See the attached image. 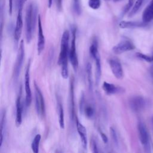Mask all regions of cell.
<instances>
[{
  "label": "cell",
  "mask_w": 153,
  "mask_h": 153,
  "mask_svg": "<svg viewBox=\"0 0 153 153\" xmlns=\"http://www.w3.org/2000/svg\"><path fill=\"white\" fill-rule=\"evenodd\" d=\"M75 98H74V78L72 76L70 80L69 86V112L70 119L71 121H75Z\"/></svg>",
  "instance_id": "13"
},
{
  "label": "cell",
  "mask_w": 153,
  "mask_h": 153,
  "mask_svg": "<svg viewBox=\"0 0 153 153\" xmlns=\"http://www.w3.org/2000/svg\"><path fill=\"white\" fill-rule=\"evenodd\" d=\"M147 25V23L144 22L135 21H121L119 23V26L122 29H134L143 27Z\"/></svg>",
  "instance_id": "18"
},
{
  "label": "cell",
  "mask_w": 153,
  "mask_h": 153,
  "mask_svg": "<svg viewBox=\"0 0 153 153\" xmlns=\"http://www.w3.org/2000/svg\"><path fill=\"white\" fill-rule=\"evenodd\" d=\"M152 59H153V55H152Z\"/></svg>",
  "instance_id": "42"
},
{
  "label": "cell",
  "mask_w": 153,
  "mask_h": 153,
  "mask_svg": "<svg viewBox=\"0 0 153 153\" xmlns=\"http://www.w3.org/2000/svg\"><path fill=\"white\" fill-rule=\"evenodd\" d=\"M41 139V134H37L35 136L33 139L32 140V143H31V148H32V151L34 153L38 152Z\"/></svg>",
  "instance_id": "23"
},
{
  "label": "cell",
  "mask_w": 153,
  "mask_h": 153,
  "mask_svg": "<svg viewBox=\"0 0 153 153\" xmlns=\"http://www.w3.org/2000/svg\"><path fill=\"white\" fill-rule=\"evenodd\" d=\"M104 1H109L110 0H104Z\"/></svg>",
  "instance_id": "40"
},
{
  "label": "cell",
  "mask_w": 153,
  "mask_h": 153,
  "mask_svg": "<svg viewBox=\"0 0 153 153\" xmlns=\"http://www.w3.org/2000/svg\"><path fill=\"white\" fill-rule=\"evenodd\" d=\"M153 20V0H151L145 8L142 14V21L149 23Z\"/></svg>",
  "instance_id": "20"
},
{
  "label": "cell",
  "mask_w": 153,
  "mask_h": 153,
  "mask_svg": "<svg viewBox=\"0 0 153 153\" xmlns=\"http://www.w3.org/2000/svg\"><path fill=\"white\" fill-rule=\"evenodd\" d=\"M72 31V40L71 47L69 49V59L70 62L72 66L73 69L76 71L78 67V59L76 50V28L75 26H73L71 28Z\"/></svg>",
  "instance_id": "5"
},
{
  "label": "cell",
  "mask_w": 153,
  "mask_h": 153,
  "mask_svg": "<svg viewBox=\"0 0 153 153\" xmlns=\"http://www.w3.org/2000/svg\"><path fill=\"white\" fill-rule=\"evenodd\" d=\"M91 148H92V151L93 152H99V149H98V146H97V143L96 142L95 140L94 139H92L91 140Z\"/></svg>",
  "instance_id": "31"
},
{
  "label": "cell",
  "mask_w": 153,
  "mask_h": 153,
  "mask_svg": "<svg viewBox=\"0 0 153 153\" xmlns=\"http://www.w3.org/2000/svg\"><path fill=\"white\" fill-rule=\"evenodd\" d=\"M62 1L63 0H56V7L59 11H61L62 9Z\"/></svg>",
  "instance_id": "34"
},
{
  "label": "cell",
  "mask_w": 153,
  "mask_h": 153,
  "mask_svg": "<svg viewBox=\"0 0 153 153\" xmlns=\"http://www.w3.org/2000/svg\"><path fill=\"white\" fill-rule=\"evenodd\" d=\"M150 74H151V78L152 80V82H153V65L151 66V70H150Z\"/></svg>",
  "instance_id": "36"
},
{
  "label": "cell",
  "mask_w": 153,
  "mask_h": 153,
  "mask_svg": "<svg viewBox=\"0 0 153 153\" xmlns=\"http://www.w3.org/2000/svg\"><path fill=\"white\" fill-rule=\"evenodd\" d=\"M1 141H0V148H1L4 137L5 131V125H6V111L3 109L1 112Z\"/></svg>",
  "instance_id": "21"
},
{
  "label": "cell",
  "mask_w": 153,
  "mask_h": 153,
  "mask_svg": "<svg viewBox=\"0 0 153 153\" xmlns=\"http://www.w3.org/2000/svg\"><path fill=\"white\" fill-rule=\"evenodd\" d=\"M88 4L91 9L97 10L101 6V1L100 0H88Z\"/></svg>",
  "instance_id": "27"
},
{
  "label": "cell",
  "mask_w": 153,
  "mask_h": 153,
  "mask_svg": "<svg viewBox=\"0 0 153 153\" xmlns=\"http://www.w3.org/2000/svg\"><path fill=\"white\" fill-rule=\"evenodd\" d=\"M53 4V0H48V8H51Z\"/></svg>",
  "instance_id": "37"
},
{
  "label": "cell",
  "mask_w": 153,
  "mask_h": 153,
  "mask_svg": "<svg viewBox=\"0 0 153 153\" xmlns=\"http://www.w3.org/2000/svg\"><path fill=\"white\" fill-rule=\"evenodd\" d=\"M99 133H100V135L101 136V138L103 140V142L105 143H107L108 142V138L107 137V136L105 134V133L101 130L100 129L99 130Z\"/></svg>",
  "instance_id": "32"
},
{
  "label": "cell",
  "mask_w": 153,
  "mask_h": 153,
  "mask_svg": "<svg viewBox=\"0 0 153 153\" xmlns=\"http://www.w3.org/2000/svg\"><path fill=\"white\" fill-rule=\"evenodd\" d=\"M57 99V109L59 115V123L60 127L62 129L65 128V118H64V111L63 104L60 97L59 95L56 96Z\"/></svg>",
  "instance_id": "19"
},
{
  "label": "cell",
  "mask_w": 153,
  "mask_h": 153,
  "mask_svg": "<svg viewBox=\"0 0 153 153\" xmlns=\"http://www.w3.org/2000/svg\"><path fill=\"white\" fill-rule=\"evenodd\" d=\"M86 72L87 76V80L88 82V88L90 91L93 90V80L91 74V65L90 63H87L86 65Z\"/></svg>",
  "instance_id": "24"
},
{
  "label": "cell",
  "mask_w": 153,
  "mask_h": 153,
  "mask_svg": "<svg viewBox=\"0 0 153 153\" xmlns=\"http://www.w3.org/2000/svg\"><path fill=\"white\" fill-rule=\"evenodd\" d=\"M130 109L134 112H139L142 111L146 105L145 99L140 96L131 97L128 101Z\"/></svg>",
  "instance_id": "11"
},
{
  "label": "cell",
  "mask_w": 153,
  "mask_h": 153,
  "mask_svg": "<svg viewBox=\"0 0 153 153\" xmlns=\"http://www.w3.org/2000/svg\"><path fill=\"white\" fill-rule=\"evenodd\" d=\"M102 88L107 95H112L123 93L124 90L123 87L116 85L114 84L104 81L102 84Z\"/></svg>",
  "instance_id": "16"
},
{
  "label": "cell",
  "mask_w": 153,
  "mask_h": 153,
  "mask_svg": "<svg viewBox=\"0 0 153 153\" xmlns=\"http://www.w3.org/2000/svg\"><path fill=\"white\" fill-rule=\"evenodd\" d=\"M25 57V47L23 40H21L15 62L14 69H13V79L14 81H16L20 75V73L22 69L23 60Z\"/></svg>",
  "instance_id": "6"
},
{
  "label": "cell",
  "mask_w": 153,
  "mask_h": 153,
  "mask_svg": "<svg viewBox=\"0 0 153 153\" xmlns=\"http://www.w3.org/2000/svg\"><path fill=\"white\" fill-rule=\"evenodd\" d=\"M22 1H23V2H24V3H25V2H26V1H27V0H22Z\"/></svg>",
  "instance_id": "38"
},
{
  "label": "cell",
  "mask_w": 153,
  "mask_h": 153,
  "mask_svg": "<svg viewBox=\"0 0 153 153\" xmlns=\"http://www.w3.org/2000/svg\"><path fill=\"white\" fill-rule=\"evenodd\" d=\"M35 88V108L37 115L43 118L45 115V104L44 96L41 91L40 88L36 82H34Z\"/></svg>",
  "instance_id": "4"
},
{
  "label": "cell",
  "mask_w": 153,
  "mask_h": 153,
  "mask_svg": "<svg viewBox=\"0 0 153 153\" xmlns=\"http://www.w3.org/2000/svg\"><path fill=\"white\" fill-rule=\"evenodd\" d=\"M120 1V0H114V2H117V1Z\"/></svg>",
  "instance_id": "39"
},
{
  "label": "cell",
  "mask_w": 153,
  "mask_h": 153,
  "mask_svg": "<svg viewBox=\"0 0 153 153\" xmlns=\"http://www.w3.org/2000/svg\"><path fill=\"white\" fill-rule=\"evenodd\" d=\"M16 112L15 123L16 127H19L22 123V115L23 111V106L22 101V87H20V91L16 101Z\"/></svg>",
  "instance_id": "14"
},
{
  "label": "cell",
  "mask_w": 153,
  "mask_h": 153,
  "mask_svg": "<svg viewBox=\"0 0 153 153\" xmlns=\"http://www.w3.org/2000/svg\"><path fill=\"white\" fill-rule=\"evenodd\" d=\"M13 11V0H8V11L10 15H11Z\"/></svg>",
  "instance_id": "35"
},
{
  "label": "cell",
  "mask_w": 153,
  "mask_h": 153,
  "mask_svg": "<svg viewBox=\"0 0 153 153\" xmlns=\"http://www.w3.org/2000/svg\"><path fill=\"white\" fill-rule=\"evenodd\" d=\"M38 42H37V52L38 54H40L45 47V36L43 32L41 19L39 15L38 16Z\"/></svg>",
  "instance_id": "15"
},
{
  "label": "cell",
  "mask_w": 153,
  "mask_h": 153,
  "mask_svg": "<svg viewBox=\"0 0 153 153\" xmlns=\"http://www.w3.org/2000/svg\"><path fill=\"white\" fill-rule=\"evenodd\" d=\"M152 123H153V118H152Z\"/></svg>",
  "instance_id": "41"
},
{
  "label": "cell",
  "mask_w": 153,
  "mask_h": 153,
  "mask_svg": "<svg viewBox=\"0 0 153 153\" xmlns=\"http://www.w3.org/2000/svg\"><path fill=\"white\" fill-rule=\"evenodd\" d=\"M38 16L37 5L33 2L28 4L26 10L25 16L26 39L27 43H30L32 40Z\"/></svg>",
  "instance_id": "2"
},
{
  "label": "cell",
  "mask_w": 153,
  "mask_h": 153,
  "mask_svg": "<svg viewBox=\"0 0 153 153\" xmlns=\"http://www.w3.org/2000/svg\"><path fill=\"white\" fill-rule=\"evenodd\" d=\"M89 53L91 57L94 59L96 65V84L97 85L101 77V62L100 57L98 50V44L96 39H93L89 48Z\"/></svg>",
  "instance_id": "3"
},
{
  "label": "cell",
  "mask_w": 153,
  "mask_h": 153,
  "mask_svg": "<svg viewBox=\"0 0 153 153\" xmlns=\"http://www.w3.org/2000/svg\"><path fill=\"white\" fill-rule=\"evenodd\" d=\"M23 1L22 0H19L18 2V12L16 18V27L14 31V39L16 43H17L20 38L23 26Z\"/></svg>",
  "instance_id": "8"
},
{
  "label": "cell",
  "mask_w": 153,
  "mask_h": 153,
  "mask_svg": "<svg viewBox=\"0 0 153 153\" xmlns=\"http://www.w3.org/2000/svg\"><path fill=\"white\" fill-rule=\"evenodd\" d=\"M135 47L133 42L128 39H124L120 41L117 45L114 46L112 50L116 54H121L125 52L133 50Z\"/></svg>",
  "instance_id": "10"
},
{
  "label": "cell",
  "mask_w": 153,
  "mask_h": 153,
  "mask_svg": "<svg viewBox=\"0 0 153 153\" xmlns=\"http://www.w3.org/2000/svg\"><path fill=\"white\" fill-rule=\"evenodd\" d=\"M84 94L82 93L81 96V99H80V102H79V109H80V111H83L84 110V102H85V100H84Z\"/></svg>",
  "instance_id": "33"
},
{
  "label": "cell",
  "mask_w": 153,
  "mask_h": 153,
  "mask_svg": "<svg viewBox=\"0 0 153 153\" xmlns=\"http://www.w3.org/2000/svg\"><path fill=\"white\" fill-rule=\"evenodd\" d=\"M137 129H138L139 140L141 144L142 145L145 151L146 152H150L151 145H150L149 134L145 124L142 121H139L138 122Z\"/></svg>",
  "instance_id": "7"
},
{
  "label": "cell",
  "mask_w": 153,
  "mask_h": 153,
  "mask_svg": "<svg viewBox=\"0 0 153 153\" xmlns=\"http://www.w3.org/2000/svg\"><path fill=\"white\" fill-rule=\"evenodd\" d=\"M85 117L88 118H91L94 115V109L93 107L90 105H87L85 106L83 110Z\"/></svg>",
  "instance_id": "26"
},
{
  "label": "cell",
  "mask_w": 153,
  "mask_h": 153,
  "mask_svg": "<svg viewBox=\"0 0 153 153\" xmlns=\"http://www.w3.org/2000/svg\"><path fill=\"white\" fill-rule=\"evenodd\" d=\"M69 32L65 30L62 35L60 42V50L58 59V63L61 66V75L63 78L67 79L68 77V60L69 58Z\"/></svg>",
  "instance_id": "1"
},
{
  "label": "cell",
  "mask_w": 153,
  "mask_h": 153,
  "mask_svg": "<svg viewBox=\"0 0 153 153\" xmlns=\"http://www.w3.org/2000/svg\"><path fill=\"white\" fill-rule=\"evenodd\" d=\"M136 0H128L127 4L126 5V6L124 7V9L122 11V13H121V15L122 16H124L126 13H127L131 8H133L134 3H135V1Z\"/></svg>",
  "instance_id": "28"
},
{
  "label": "cell",
  "mask_w": 153,
  "mask_h": 153,
  "mask_svg": "<svg viewBox=\"0 0 153 153\" xmlns=\"http://www.w3.org/2000/svg\"><path fill=\"white\" fill-rule=\"evenodd\" d=\"M136 56L138 58L143 59L145 61H146L148 62H153V59L152 56H149L148 55L142 54L141 53H137Z\"/></svg>",
  "instance_id": "30"
},
{
  "label": "cell",
  "mask_w": 153,
  "mask_h": 153,
  "mask_svg": "<svg viewBox=\"0 0 153 153\" xmlns=\"http://www.w3.org/2000/svg\"><path fill=\"white\" fill-rule=\"evenodd\" d=\"M108 63L114 76L117 79H122L123 78L124 73L123 67L120 62L117 59L111 58L108 60Z\"/></svg>",
  "instance_id": "12"
},
{
  "label": "cell",
  "mask_w": 153,
  "mask_h": 153,
  "mask_svg": "<svg viewBox=\"0 0 153 153\" xmlns=\"http://www.w3.org/2000/svg\"><path fill=\"white\" fill-rule=\"evenodd\" d=\"M30 60H29L25 74V104L29 106L32 100V95L30 85Z\"/></svg>",
  "instance_id": "9"
},
{
  "label": "cell",
  "mask_w": 153,
  "mask_h": 153,
  "mask_svg": "<svg viewBox=\"0 0 153 153\" xmlns=\"http://www.w3.org/2000/svg\"><path fill=\"white\" fill-rule=\"evenodd\" d=\"M75 123H76V130L78 133V134L79 136L81 142L82 143V146L84 148V149L87 148V130L85 127L81 123V122L79 121L78 118L76 116L75 117Z\"/></svg>",
  "instance_id": "17"
},
{
  "label": "cell",
  "mask_w": 153,
  "mask_h": 153,
  "mask_svg": "<svg viewBox=\"0 0 153 153\" xmlns=\"http://www.w3.org/2000/svg\"><path fill=\"white\" fill-rule=\"evenodd\" d=\"M143 1L144 0H136V1L133 8H131V10H130V11L128 13V16L129 17L133 16L134 15H135L137 13V12L139 11V10L141 7V6L143 2Z\"/></svg>",
  "instance_id": "25"
},
{
  "label": "cell",
  "mask_w": 153,
  "mask_h": 153,
  "mask_svg": "<svg viewBox=\"0 0 153 153\" xmlns=\"http://www.w3.org/2000/svg\"><path fill=\"white\" fill-rule=\"evenodd\" d=\"M109 130H110V133H111L112 139L114 144H115L117 146H118V136H117V132H116L115 128H113L112 127H111L109 128Z\"/></svg>",
  "instance_id": "29"
},
{
  "label": "cell",
  "mask_w": 153,
  "mask_h": 153,
  "mask_svg": "<svg viewBox=\"0 0 153 153\" xmlns=\"http://www.w3.org/2000/svg\"><path fill=\"white\" fill-rule=\"evenodd\" d=\"M72 8L76 15L79 16L82 13L81 0H72Z\"/></svg>",
  "instance_id": "22"
}]
</instances>
